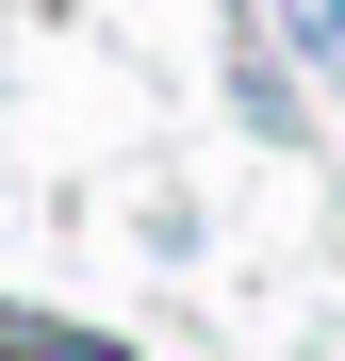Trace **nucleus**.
<instances>
[{"label": "nucleus", "instance_id": "nucleus-1", "mask_svg": "<svg viewBox=\"0 0 345 361\" xmlns=\"http://www.w3.org/2000/svg\"><path fill=\"white\" fill-rule=\"evenodd\" d=\"M313 17H329V33H345V0H313Z\"/></svg>", "mask_w": 345, "mask_h": 361}]
</instances>
